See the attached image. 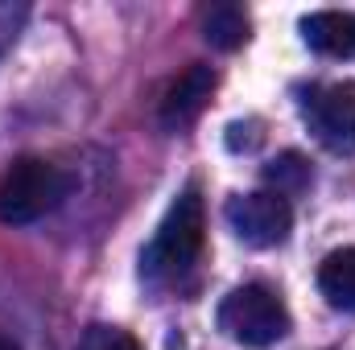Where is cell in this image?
Returning a JSON list of instances; mask_svg holds the SVG:
<instances>
[{"instance_id":"obj_8","label":"cell","mask_w":355,"mask_h":350,"mask_svg":"<svg viewBox=\"0 0 355 350\" xmlns=\"http://www.w3.org/2000/svg\"><path fill=\"white\" fill-rule=\"evenodd\" d=\"M202 37L215 50H240L248 42V12L232 0H219L202 8Z\"/></svg>"},{"instance_id":"obj_9","label":"cell","mask_w":355,"mask_h":350,"mask_svg":"<svg viewBox=\"0 0 355 350\" xmlns=\"http://www.w3.org/2000/svg\"><path fill=\"white\" fill-rule=\"evenodd\" d=\"M318 288L335 309L355 313V248H339L331 252L322 268H318Z\"/></svg>"},{"instance_id":"obj_11","label":"cell","mask_w":355,"mask_h":350,"mask_svg":"<svg viewBox=\"0 0 355 350\" xmlns=\"http://www.w3.org/2000/svg\"><path fill=\"white\" fill-rule=\"evenodd\" d=\"M75 350H145V347L120 326H87Z\"/></svg>"},{"instance_id":"obj_1","label":"cell","mask_w":355,"mask_h":350,"mask_svg":"<svg viewBox=\"0 0 355 350\" xmlns=\"http://www.w3.org/2000/svg\"><path fill=\"white\" fill-rule=\"evenodd\" d=\"M67 190H71L67 174L58 165H50L46 157H17L0 174V223L29 227V223L46 219L67 198Z\"/></svg>"},{"instance_id":"obj_2","label":"cell","mask_w":355,"mask_h":350,"mask_svg":"<svg viewBox=\"0 0 355 350\" xmlns=\"http://www.w3.org/2000/svg\"><path fill=\"white\" fill-rule=\"evenodd\" d=\"M293 317L268 284H240L219 305V330L248 350H268L289 334Z\"/></svg>"},{"instance_id":"obj_6","label":"cell","mask_w":355,"mask_h":350,"mask_svg":"<svg viewBox=\"0 0 355 350\" xmlns=\"http://www.w3.org/2000/svg\"><path fill=\"white\" fill-rule=\"evenodd\" d=\"M211 91H215V71L207 62H190L174 83H170L166 99H162V124L166 128H186L207 107Z\"/></svg>"},{"instance_id":"obj_4","label":"cell","mask_w":355,"mask_h":350,"mask_svg":"<svg viewBox=\"0 0 355 350\" xmlns=\"http://www.w3.org/2000/svg\"><path fill=\"white\" fill-rule=\"evenodd\" d=\"M227 227L248 248H277L293 231V206H289V198H281L272 190L236 194L227 202Z\"/></svg>"},{"instance_id":"obj_12","label":"cell","mask_w":355,"mask_h":350,"mask_svg":"<svg viewBox=\"0 0 355 350\" xmlns=\"http://www.w3.org/2000/svg\"><path fill=\"white\" fill-rule=\"evenodd\" d=\"M0 350H21L17 342H8V338H0Z\"/></svg>"},{"instance_id":"obj_7","label":"cell","mask_w":355,"mask_h":350,"mask_svg":"<svg viewBox=\"0 0 355 350\" xmlns=\"http://www.w3.org/2000/svg\"><path fill=\"white\" fill-rule=\"evenodd\" d=\"M302 37L310 50L327 54V58H355V12H310L302 17Z\"/></svg>"},{"instance_id":"obj_5","label":"cell","mask_w":355,"mask_h":350,"mask_svg":"<svg viewBox=\"0 0 355 350\" xmlns=\"http://www.w3.org/2000/svg\"><path fill=\"white\" fill-rule=\"evenodd\" d=\"M302 116L310 132L331 153H355V83H322L302 99Z\"/></svg>"},{"instance_id":"obj_3","label":"cell","mask_w":355,"mask_h":350,"mask_svg":"<svg viewBox=\"0 0 355 350\" xmlns=\"http://www.w3.org/2000/svg\"><path fill=\"white\" fill-rule=\"evenodd\" d=\"M207 239V206L198 198V190H182L174 198V206L166 210L149 252H145V272L153 280L162 276H182L190 264L198 260Z\"/></svg>"},{"instance_id":"obj_10","label":"cell","mask_w":355,"mask_h":350,"mask_svg":"<svg viewBox=\"0 0 355 350\" xmlns=\"http://www.w3.org/2000/svg\"><path fill=\"white\" fill-rule=\"evenodd\" d=\"M265 181L272 185V194L293 198V194H302V190L314 181V174H310V161H306L302 153H281L277 161H268Z\"/></svg>"}]
</instances>
